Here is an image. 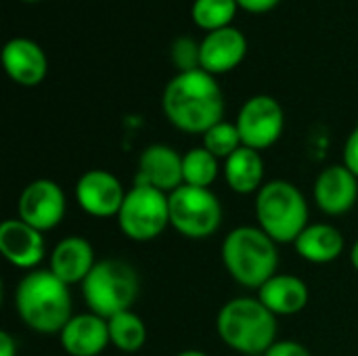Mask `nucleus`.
<instances>
[{
    "instance_id": "nucleus-1",
    "label": "nucleus",
    "mask_w": 358,
    "mask_h": 356,
    "mask_svg": "<svg viewBox=\"0 0 358 356\" xmlns=\"http://www.w3.org/2000/svg\"><path fill=\"white\" fill-rule=\"evenodd\" d=\"M164 115L172 126L189 134H203L224 115V97L216 78L208 71H178L162 94Z\"/></svg>"
},
{
    "instance_id": "nucleus-2",
    "label": "nucleus",
    "mask_w": 358,
    "mask_h": 356,
    "mask_svg": "<svg viewBox=\"0 0 358 356\" xmlns=\"http://www.w3.org/2000/svg\"><path fill=\"white\" fill-rule=\"evenodd\" d=\"M15 311L23 325L36 334H61L73 317L69 285L50 269L29 271L15 290Z\"/></svg>"
},
{
    "instance_id": "nucleus-3",
    "label": "nucleus",
    "mask_w": 358,
    "mask_h": 356,
    "mask_svg": "<svg viewBox=\"0 0 358 356\" xmlns=\"http://www.w3.org/2000/svg\"><path fill=\"white\" fill-rule=\"evenodd\" d=\"M216 332L235 353L264 355L277 342V317L258 300V296H239L218 311Z\"/></svg>"
},
{
    "instance_id": "nucleus-4",
    "label": "nucleus",
    "mask_w": 358,
    "mask_h": 356,
    "mask_svg": "<svg viewBox=\"0 0 358 356\" xmlns=\"http://www.w3.org/2000/svg\"><path fill=\"white\" fill-rule=\"evenodd\" d=\"M222 264L235 283L258 292L277 275V241L260 227H237L222 241Z\"/></svg>"
},
{
    "instance_id": "nucleus-5",
    "label": "nucleus",
    "mask_w": 358,
    "mask_h": 356,
    "mask_svg": "<svg viewBox=\"0 0 358 356\" xmlns=\"http://www.w3.org/2000/svg\"><path fill=\"white\" fill-rule=\"evenodd\" d=\"M304 193L289 180H268L256 193L258 227L277 243H294L308 222Z\"/></svg>"
},
{
    "instance_id": "nucleus-6",
    "label": "nucleus",
    "mask_w": 358,
    "mask_h": 356,
    "mask_svg": "<svg viewBox=\"0 0 358 356\" xmlns=\"http://www.w3.org/2000/svg\"><path fill=\"white\" fill-rule=\"evenodd\" d=\"M138 292L141 279L134 266L115 258L96 262L90 275L82 281V296L88 311L103 319L132 311Z\"/></svg>"
},
{
    "instance_id": "nucleus-7",
    "label": "nucleus",
    "mask_w": 358,
    "mask_h": 356,
    "mask_svg": "<svg viewBox=\"0 0 358 356\" xmlns=\"http://www.w3.org/2000/svg\"><path fill=\"white\" fill-rule=\"evenodd\" d=\"M170 227L187 239H208L222 225V204L212 189L182 185L168 195Z\"/></svg>"
},
{
    "instance_id": "nucleus-8",
    "label": "nucleus",
    "mask_w": 358,
    "mask_h": 356,
    "mask_svg": "<svg viewBox=\"0 0 358 356\" xmlns=\"http://www.w3.org/2000/svg\"><path fill=\"white\" fill-rule=\"evenodd\" d=\"M120 231L136 243L157 239L170 227L168 193H162L147 185H134L122 204L117 214Z\"/></svg>"
},
{
    "instance_id": "nucleus-9",
    "label": "nucleus",
    "mask_w": 358,
    "mask_h": 356,
    "mask_svg": "<svg viewBox=\"0 0 358 356\" xmlns=\"http://www.w3.org/2000/svg\"><path fill=\"white\" fill-rule=\"evenodd\" d=\"M235 124L245 147L264 151L281 138L285 130V111L277 99L256 94L243 103Z\"/></svg>"
},
{
    "instance_id": "nucleus-10",
    "label": "nucleus",
    "mask_w": 358,
    "mask_h": 356,
    "mask_svg": "<svg viewBox=\"0 0 358 356\" xmlns=\"http://www.w3.org/2000/svg\"><path fill=\"white\" fill-rule=\"evenodd\" d=\"M19 218L40 233L52 231L61 225L67 212L63 189L50 178H38L25 185L19 195Z\"/></svg>"
},
{
    "instance_id": "nucleus-11",
    "label": "nucleus",
    "mask_w": 358,
    "mask_h": 356,
    "mask_svg": "<svg viewBox=\"0 0 358 356\" xmlns=\"http://www.w3.org/2000/svg\"><path fill=\"white\" fill-rule=\"evenodd\" d=\"M126 193L122 180L109 170H88L76 183V201L80 210L94 218H117Z\"/></svg>"
},
{
    "instance_id": "nucleus-12",
    "label": "nucleus",
    "mask_w": 358,
    "mask_h": 356,
    "mask_svg": "<svg viewBox=\"0 0 358 356\" xmlns=\"http://www.w3.org/2000/svg\"><path fill=\"white\" fill-rule=\"evenodd\" d=\"M0 254L17 269L36 271L46 254L44 233L21 218H8L0 225Z\"/></svg>"
},
{
    "instance_id": "nucleus-13",
    "label": "nucleus",
    "mask_w": 358,
    "mask_h": 356,
    "mask_svg": "<svg viewBox=\"0 0 358 356\" xmlns=\"http://www.w3.org/2000/svg\"><path fill=\"white\" fill-rule=\"evenodd\" d=\"M134 185H147L162 193H174L182 187V155L162 143L149 145L138 157Z\"/></svg>"
},
{
    "instance_id": "nucleus-14",
    "label": "nucleus",
    "mask_w": 358,
    "mask_h": 356,
    "mask_svg": "<svg viewBox=\"0 0 358 356\" xmlns=\"http://www.w3.org/2000/svg\"><path fill=\"white\" fill-rule=\"evenodd\" d=\"M313 197L323 214L342 216L357 206L358 178L344 164L327 166L315 180Z\"/></svg>"
},
{
    "instance_id": "nucleus-15",
    "label": "nucleus",
    "mask_w": 358,
    "mask_h": 356,
    "mask_svg": "<svg viewBox=\"0 0 358 356\" xmlns=\"http://www.w3.org/2000/svg\"><path fill=\"white\" fill-rule=\"evenodd\" d=\"M248 52V40L237 27H220L208 31L199 42V65L203 71L218 76L235 69Z\"/></svg>"
},
{
    "instance_id": "nucleus-16",
    "label": "nucleus",
    "mask_w": 358,
    "mask_h": 356,
    "mask_svg": "<svg viewBox=\"0 0 358 356\" xmlns=\"http://www.w3.org/2000/svg\"><path fill=\"white\" fill-rule=\"evenodd\" d=\"M61 348L69 356H99L109 344V323L94 313L73 315L59 334Z\"/></svg>"
},
{
    "instance_id": "nucleus-17",
    "label": "nucleus",
    "mask_w": 358,
    "mask_h": 356,
    "mask_svg": "<svg viewBox=\"0 0 358 356\" xmlns=\"http://www.w3.org/2000/svg\"><path fill=\"white\" fill-rule=\"evenodd\" d=\"M2 65L8 78L21 86H38L48 71L44 50L29 38H10L2 48Z\"/></svg>"
},
{
    "instance_id": "nucleus-18",
    "label": "nucleus",
    "mask_w": 358,
    "mask_h": 356,
    "mask_svg": "<svg viewBox=\"0 0 358 356\" xmlns=\"http://www.w3.org/2000/svg\"><path fill=\"white\" fill-rule=\"evenodd\" d=\"M94 264V250L90 241L80 235H69L61 239L50 252V273L57 275L65 285H82Z\"/></svg>"
},
{
    "instance_id": "nucleus-19",
    "label": "nucleus",
    "mask_w": 358,
    "mask_h": 356,
    "mask_svg": "<svg viewBox=\"0 0 358 356\" xmlns=\"http://www.w3.org/2000/svg\"><path fill=\"white\" fill-rule=\"evenodd\" d=\"M258 300L275 317H294L306 308L310 292L306 281H302L300 277L277 273L258 290Z\"/></svg>"
},
{
    "instance_id": "nucleus-20",
    "label": "nucleus",
    "mask_w": 358,
    "mask_h": 356,
    "mask_svg": "<svg viewBox=\"0 0 358 356\" xmlns=\"http://www.w3.org/2000/svg\"><path fill=\"white\" fill-rule=\"evenodd\" d=\"M294 248L298 256L310 264H329L342 256L346 241L340 229L327 222H319L308 225L294 241Z\"/></svg>"
},
{
    "instance_id": "nucleus-21",
    "label": "nucleus",
    "mask_w": 358,
    "mask_h": 356,
    "mask_svg": "<svg viewBox=\"0 0 358 356\" xmlns=\"http://www.w3.org/2000/svg\"><path fill=\"white\" fill-rule=\"evenodd\" d=\"M222 174H224V180H227L231 191H235L239 195L258 193L264 187L262 153L243 145L231 157L224 159Z\"/></svg>"
},
{
    "instance_id": "nucleus-22",
    "label": "nucleus",
    "mask_w": 358,
    "mask_h": 356,
    "mask_svg": "<svg viewBox=\"0 0 358 356\" xmlns=\"http://www.w3.org/2000/svg\"><path fill=\"white\" fill-rule=\"evenodd\" d=\"M109 323V340L111 346H115L122 353H138L145 342H147V325L145 321L132 313H120L111 319H107Z\"/></svg>"
},
{
    "instance_id": "nucleus-23",
    "label": "nucleus",
    "mask_w": 358,
    "mask_h": 356,
    "mask_svg": "<svg viewBox=\"0 0 358 356\" xmlns=\"http://www.w3.org/2000/svg\"><path fill=\"white\" fill-rule=\"evenodd\" d=\"M220 172V159L206 147H193L182 155V183L189 187L210 189Z\"/></svg>"
},
{
    "instance_id": "nucleus-24",
    "label": "nucleus",
    "mask_w": 358,
    "mask_h": 356,
    "mask_svg": "<svg viewBox=\"0 0 358 356\" xmlns=\"http://www.w3.org/2000/svg\"><path fill=\"white\" fill-rule=\"evenodd\" d=\"M237 8V0H195L191 15L199 27H203L206 31H214L220 27H229Z\"/></svg>"
},
{
    "instance_id": "nucleus-25",
    "label": "nucleus",
    "mask_w": 358,
    "mask_h": 356,
    "mask_svg": "<svg viewBox=\"0 0 358 356\" xmlns=\"http://www.w3.org/2000/svg\"><path fill=\"white\" fill-rule=\"evenodd\" d=\"M203 138V145L212 155H216L218 159H227L231 157L237 149L243 147V141H241V134L237 130V124H231V122H218L216 126H212L208 132L201 134Z\"/></svg>"
},
{
    "instance_id": "nucleus-26",
    "label": "nucleus",
    "mask_w": 358,
    "mask_h": 356,
    "mask_svg": "<svg viewBox=\"0 0 358 356\" xmlns=\"http://www.w3.org/2000/svg\"><path fill=\"white\" fill-rule=\"evenodd\" d=\"M172 61L178 67V71H193L199 69V42H195L189 36H180L174 40L170 48Z\"/></svg>"
},
{
    "instance_id": "nucleus-27",
    "label": "nucleus",
    "mask_w": 358,
    "mask_h": 356,
    "mask_svg": "<svg viewBox=\"0 0 358 356\" xmlns=\"http://www.w3.org/2000/svg\"><path fill=\"white\" fill-rule=\"evenodd\" d=\"M262 356H313L310 350L294 340H277Z\"/></svg>"
},
{
    "instance_id": "nucleus-28",
    "label": "nucleus",
    "mask_w": 358,
    "mask_h": 356,
    "mask_svg": "<svg viewBox=\"0 0 358 356\" xmlns=\"http://www.w3.org/2000/svg\"><path fill=\"white\" fill-rule=\"evenodd\" d=\"M344 166L358 178V126L352 128L344 143Z\"/></svg>"
},
{
    "instance_id": "nucleus-29",
    "label": "nucleus",
    "mask_w": 358,
    "mask_h": 356,
    "mask_svg": "<svg viewBox=\"0 0 358 356\" xmlns=\"http://www.w3.org/2000/svg\"><path fill=\"white\" fill-rule=\"evenodd\" d=\"M237 4L250 13H266L279 4V0H237Z\"/></svg>"
},
{
    "instance_id": "nucleus-30",
    "label": "nucleus",
    "mask_w": 358,
    "mask_h": 356,
    "mask_svg": "<svg viewBox=\"0 0 358 356\" xmlns=\"http://www.w3.org/2000/svg\"><path fill=\"white\" fill-rule=\"evenodd\" d=\"M0 356H17V340L8 334H0Z\"/></svg>"
},
{
    "instance_id": "nucleus-31",
    "label": "nucleus",
    "mask_w": 358,
    "mask_h": 356,
    "mask_svg": "<svg viewBox=\"0 0 358 356\" xmlns=\"http://www.w3.org/2000/svg\"><path fill=\"white\" fill-rule=\"evenodd\" d=\"M350 262H352V266L358 271V239L355 241L352 250H350Z\"/></svg>"
},
{
    "instance_id": "nucleus-32",
    "label": "nucleus",
    "mask_w": 358,
    "mask_h": 356,
    "mask_svg": "<svg viewBox=\"0 0 358 356\" xmlns=\"http://www.w3.org/2000/svg\"><path fill=\"white\" fill-rule=\"evenodd\" d=\"M174 356H210V355H206L203 350H182V353H178V355H174Z\"/></svg>"
},
{
    "instance_id": "nucleus-33",
    "label": "nucleus",
    "mask_w": 358,
    "mask_h": 356,
    "mask_svg": "<svg viewBox=\"0 0 358 356\" xmlns=\"http://www.w3.org/2000/svg\"><path fill=\"white\" fill-rule=\"evenodd\" d=\"M25 2H38V0H25Z\"/></svg>"
}]
</instances>
